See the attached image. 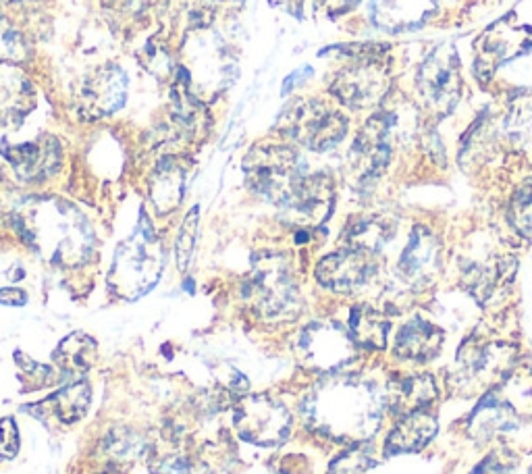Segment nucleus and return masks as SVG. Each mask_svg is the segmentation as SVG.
<instances>
[{
	"label": "nucleus",
	"mask_w": 532,
	"mask_h": 474,
	"mask_svg": "<svg viewBox=\"0 0 532 474\" xmlns=\"http://www.w3.org/2000/svg\"><path fill=\"white\" fill-rule=\"evenodd\" d=\"M23 240L46 260L63 267H77L94 250V233L75 206L59 198L25 202L15 213Z\"/></svg>",
	"instance_id": "obj_1"
},
{
	"label": "nucleus",
	"mask_w": 532,
	"mask_h": 474,
	"mask_svg": "<svg viewBox=\"0 0 532 474\" xmlns=\"http://www.w3.org/2000/svg\"><path fill=\"white\" fill-rule=\"evenodd\" d=\"M379 391L354 377H339L318 387L304 404L310 427L333 439H358L381 420Z\"/></svg>",
	"instance_id": "obj_2"
},
{
	"label": "nucleus",
	"mask_w": 532,
	"mask_h": 474,
	"mask_svg": "<svg viewBox=\"0 0 532 474\" xmlns=\"http://www.w3.org/2000/svg\"><path fill=\"white\" fill-rule=\"evenodd\" d=\"M244 296L264 321H289L300 312L298 285L281 254H266L254 262Z\"/></svg>",
	"instance_id": "obj_3"
},
{
	"label": "nucleus",
	"mask_w": 532,
	"mask_h": 474,
	"mask_svg": "<svg viewBox=\"0 0 532 474\" xmlns=\"http://www.w3.org/2000/svg\"><path fill=\"white\" fill-rule=\"evenodd\" d=\"M248 188L279 208L296 194L304 181V161L289 146H256L244 161Z\"/></svg>",
	"instance_id": "obj_4"
},
{
	"label": "nucleus",
	"mask_w": 532,
	"mask_h": 474,
	"mask_svg": "<svg viewBox=\"0 0 532 474\" xmlns=\"http://www.w3.org/2000/svg\"><path fill=\"white\" fill-rule=\"evenodd\" d=\"M354 63L343 67L331 84V92L350 109H370L387 96L391 86L389 65L383 61L385 46H352Z\"/></svg>",
	"instance_id": "obj_5"
},
{
	"label": "nucleus",
	"mask_w": 532,
	"mask_h": 474,
	"mask_svg": "<svg viewBox=\"0 0 532 474\" xmlns=\"http://www.w3.org/2000/svg\"><path fill=\"white\" fill-rule=\"evenodd\" d=\"M163 271V250L150 229H138L117 250L109 285L121 298L136 300L158 281Z\"/></svg>",
	"instance_id": "obj_6"
},
{
	"label": "nucleus",
	"mask_w": 532,
	"mask_h": 474,
	"mask_svg": "<svg viewBox=\"0 0 532 474\" xmlns=\"http://www.w3.org/2000/svg\"><path fill=\"white\" fill-rule=\"evenodd\" d=\"M277 127L296 144L314 152H325L345 138L348 119L323 100L298 98L283 111Z\"/></svg>",
	"instance_id": "obj_7"
},
{
	"label": "nucleus",
	"mask_w": 532,
	"mask_h": 474,
	"mask_svg": "<svg viewBox=\"0 0 532 474\" xmlns=\"http://www.w3.org/2000/svg\"><path fill=\"white\" fill-rule=\"evenodd\" d=\"M418 94L435 117H445L460 100L462 94V75L456 48L443 44L435 48L418 69L416 77Z\"/></svg>",
	"instance_id": "obj_8"
},
{
	"label": "nucleus",
	"mask_w": 532,
	"mask_h": 474,
	"mask_svg": "<svg viewBox=\"0 0 532 474\" xmlns=\"http://www.w3.org/2000/svg\"><path fill=\"white\" fill-rule=\"evenodd\" d=\"M235 429L256 445L281 443L291 431V414L269 395H250L235 410Z\"/></svg>",
	"instance_id": "obj_9"
},
{
	"label": "nucleus",
	"mask_w": 532,
	"mask_h": 474,
	"mask_svg": "<svg viewBox=\"0 0 532 474\" xmlns=\"http://www.w3.org/2000/svg\"><path fill=\"white\" fill-rule=\"evenodd\" d=\"M296 352L310 368L331 371L354 356V344L352 337L341 327L314 323L300 333Z\"/></svg>",
	"instance_id": "obj_10"
},
{
	"label": "nucleus",
	"mask_w": 532,
	"mask_h": 474,
	"mask_svg": "<svg viewBox=\"0 0 532 474\" xmlns=\"http://www.w3.org/2000/svg\"><path fill=\"white\" fill-rule=\"evenodd\" d=\"M377 273L375 254L360 248H343L318 262L316 277L333 292L350 294L366 285Z\"/></svg>",
	"instance_id": "obj_11"
},
{
	"label": "nucleus",
	"mask_w": 532,
	"mask_h": 474,
	"mask_svg": "<svg viewBox=\"0 0 532 474\" xmlns=\"http://www.w3.org/2000/svg\"><path fill=\"white\" fill-rule=\"evenodd\" d=\"M395 119L391 113L372 115L352 148V165L360 177V181H368L379 177L387 167L391 158V134Z\"/></svg>",
	"instance_id": "obj_12"
},
{
	"label": "nucleus",
	"mask_w": 532,
	"mask_h": 474,
	"mask_svg": "<svg viewBox=\"0 0 532 474\" xmlns=\"http://www.w3.org/2000/svg\"><path fill=\"white\" fill-rule=\"evenodd\" d=\"M335 188L329 175H306L296 194L281 208L287 219L298 227H316L331 215Z\"/></svg>",
	"instance_id": "obj_13"
},
{
	"label": "nucleus",
	"mask_w": 532,
	"mask_h": 474,
	"mask_svg": "<svg viewBox=\"0 0 532 474\" xmlns=\"http://www.w3.org/2000/svg\"><path fill=\"white\" fill-rule=\"evenodd\" d=\"M127 96V75L117 65H102L92 71L82 84V104L96 117L113 115L123 107Z\"/></svg>",
	"instance_id": "obj_14"
},
{
	"label": "nucleus",
	"mask_w": 532,
	"mask_h": 474,
	"mask_svg": "<svg viewBox=\"0 0 532 474\" xmlns=\"http://www.w3.org/2000/svg\"><path fill=\"white\" fill-rule=\"evenodd\" d=\"M5 156L13 165L15 173L25 181H42L55 175L61 167V146L50 136L38 138L30 144L9 146V150H5Z\"/></svg>",
	"instance_id": "obj_15"
},
{
	"label": "nucleus",
	"mask_w": 532,
	"mask_h": 474,
	"mask_svg": "<svg viewBox=\"0 0 532 474\" xmlns=\"http://www.w3.org/2000/svg\"><path fill=\"white\" fill-rule=\"evenodd\" d=\"M372 21L389 32L414 30L435 13V0H372Z\"/></svg>",
	"instance_id": "obj_16"
},
{
	"label": "nucleus",
	"mask_w": 532,
	"mask_h": 474,
	"mask_svg": "<svg viewBox=\"0 0 532 474\" xmlns=\"http://www.w3.org/2000/svg\"><path fill=\"white\" fill-rule=\"evenodd\" d=\"M439 267V244L427 229H414L410 242L399 256V273L410 283L429 281Z\"/></svg>",
	"instance_id": "obj_17"
},
{
	"label": "nucleus",
	"mask_w": 532,
	"mask_h": 474,
	"mask_svg": "<svg viewBox=\"0 0 532 474\" xmlns=\"http://www.w3.org/2000/svg\"><path fill=\"white\" fill-rule=\"evenodd\" d=\"M443 341V333L427 321L414 319L406 323L397 333L395 354L404 360L424 362L437 356Z\"/></svg>",
	"instance_id": "obj_18"
},
{
	"label": "nucleus",
	"mask_w": 532,
	"mask_h": 474,
	"mask_svg": "<svg viewBox=\"0 0 532 474\" xmlns=\"http://www.w3.org/2000/svg\"><path fill=\"white\" fill-rule=\"evenodd\" d=\"M437 420L429 412H412L406 414L404 420H399L395 429L387 439V454H406L418 452L420 447L429 443L435 437Z\"/></svg>",
	"instance_id": "obj_19"
},
{
	"label": "nucleus",
	"mask_w": 532,
	"mask_h": 474,
	"mask_svg": "<svg viewBox=\"0 0 532 474\" xmlns=\"http://www.w3.org/2000/svg\"><path fill=\"white\" fill-rule=\"evenodd\" d=\"M391 395V408L399 414H412L429 406L437 398L435 379L427 373L410 375L402 381H397L395 387L389 391Z\"/></svg>",
	"instance_id": "obj_20"
},
{
	"label": "nucleus",
	"mask_w": 532,
	"mask_h": 474,
	"mask_svg": "<svg viewBox=\"0 0 532 474\" xmlns=\"http://www.w3.org/2000/svg\"><path fill=\"white\" fill-rule=\"evenodd\" d=\"M183 188H185L183 169L173 161V158H167V161L158 165L150 183V196L158 213L167 215L173 208H177L183 196Z\"/></svg>",
	"instance_id": "obj_21"
},
{
	"label": "nucleus",
	"mask_w": 532,
	"mask_h": 474,
	"mask_svg": "<svg viewBox=\"0 0 532 474\" xmlns=\"http://www.w3.org/2000/svg\"><path fill=\"white\" fill-rule=\"evenodd\" d=\"M387 331H389V323L383 319V314H379L377 310H372L368 306H358L352 310L350 333H352V339L356 341V344H360L368 350L385 348Z\"/></svg>",
	"instance_id": "obj_22"
},
{
	"label": "nucleus",
	"mask_w": 532,
	"mask_h": 474,
	"mask_svg": "<svg viewBox=\"0 0 532 474\" xmlns=\"http://www.w3.org/2000/svg\"><path fill=\"white\" fill-rule=\"evenodd\" d=\"M92 391L88 383H73L65 389H61L57 395H52V406H55V414L63 420V423L71 425L75 420L82 418L90 406Z\"/></svg>",
	"instance_id": "obj_23"
},
{
	"label": "nucleus",
	"mask_w": 532,
	"mask_h": 474,
	"mask_svg": "<svg viewBox=\"0 0 532 474\" xmlns=\"http://www.w3.org/2000/svg\"><path fill=\"white\" fill-rule=\"evenodd\" d=\"M92 358H94V341L84 333H75L67 337L57 352V362L67 373L86 371V368L92 364Z\"/></svg>",
	"instance_id": "obj_24"
},
{
	"label": "nucleus",
	"mask_w": 532,
	"mask_h": 474,
	"mask_svg": "<svg viewBox=\"0 0 532 474\" xmlns=\"http://www.w3.org/2000/svg\"><path fill=\"white\" fill-rule=\"evenodd\" d=\"M28 57V42L0 15V63H21Z\"/></svg>",
	"instance_id": "obj_25"
},
{
	"label": "nucleus",
	"mask_w": 532,
	"mask_h": 474,
	"mask_svg": "<svg viewBox=\"0 0 532 474\" xmlns=\"http://www.w3.org/2000/svg\"><path fill=\"white\" fill-rule=\"evenodd\" d=\"M512 223L520 233L532 237V183L516 192L512 202Z\"/></svg>",
	"instance_id": "obj_26"
},
{
	"label": "nucleus",
	"mask_w": 532,
	"mask_h": 474,
	"mask_svg": "<svg viewBox=\"0 0 532 474\" xmlns=\"http://www.w3.org/2000/svg\"><path fill=\"white\" fill-rule=\"evenodd\" d=\"M196 229H198V210L188 215V219L183 221V227L177 237V262L179 269L185 271L188 269V262L194 252V242H196Z\"/></svg>",
	"instance_id": "obj_27"
},
{
	"label": "nucleus",
	"mask_w": 532,
	"mask_h": 474,
	"mask_svg": "<svg viewBox=\"0 0 532 474\" xmlns=\"http://www.w3.org/2000/svg\"><path fill=\"white\" fill-rule=\"evenodd\" d=\"M360 0H314V9L327 17H339L352 11Z\"/></svg>",
	"instance_id": "obj_28"
},
{
	"label": "nucleus",
	"mask_w": 532,
	"mask_h": 474,
	"mask_svg": "<svg viewBox=\"0 0 532 474\" xmlns=\"http://www.w3.org/2000/svg\"><path fill=\"white\" fill-rule=\"evenodd\" d=\"M158 474H210V472L185 458H171L161 466V472Z\"/></svg>",
	"instance_id": "obj_29"
},
{
	"label": "nucleus",
	"mask_w": 532,
	"mask_h": 474,
	"mask_svg": "<svg viewBox=\"0 0 532 474\" xmlns=\"http://www.w3.org/2000/svg\"><path fill=\"white\" fill-rule=\"evenodd\" d=\"M271 3L275 7H281L289 13H294V15H300V11H302V0H271Z\"/></svg>",
	"instance_id": "obj_30"
},
{
	"label": "nucleus",
	"mask_w": 532,
	"mask_h": 474,
	"mask_svg": "<svg viewBox=\"0 0 532 474\" xmlns=\"http://www.w3.org/2000/svg\"><path fill=\"white\" fill-rule=\"evenodd\" d=\"M106 474H115V472H106Z\"/></svg>",
	"instance_id": "obj_31"
}]
</instances>
